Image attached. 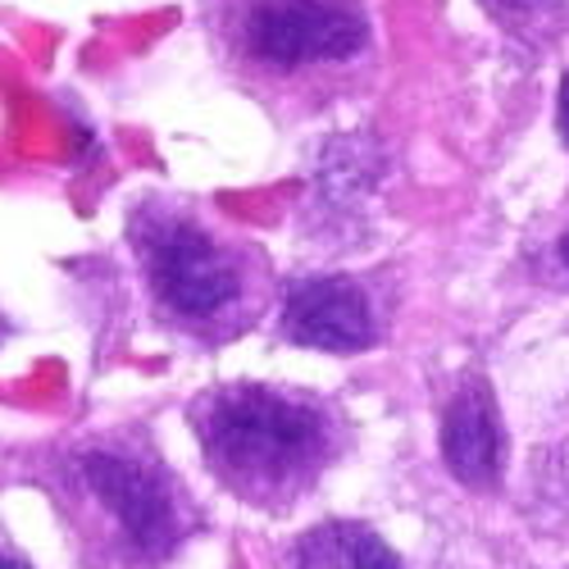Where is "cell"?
<instances>
[{
  "mask_svg": "<svg viewBox=\"0 0 569 569\" xmlns=\"http://www.w3.org/2000/svg\"><path fill=\"white\" fill-rule=\"evenodd\" d=\"M192 419L214 479L260 510L301 501L333 460V423L323 410L269 388L210 392Z\"/></svg>",
  "mask_w": 569,
  "mask_h": 569,
  "instance_id": "cell-1",
  "label": "cell"
},
{
  "mask_svg": "<svg viewBox=\"0 0 569 569\" xmlns=\"http://www.w3.org/2000/svg\"><path fill=\"white\" fill-rule=\"evenodd\" d=\"M78 488L87 501L106 515L114 538L128 547V556L164 560L182 533H187V506L178 483L164 473V465L141 460L132 451H87L73 465Z\"/></svg>",
  "mask_w": 569,
  "mask_h": 569,
  "instance_id": "cell-2",
  "label": "cell"
},
{
  "mask_svg": "<svg viewBox=\"0 0 569 569\" xmlns=\"http://www.w3.org/2000/svg\"><path fill=\"white\" fill-rule=\"evenodd\" d=\"M141 264L151 273L156 297L182 315V319H219L237 292H242V273H237L232 256L214 242V237L178 214H151L137 228Z\"/></svg>",
  "mask_w": 569,
  "mask_h": 569,
  "instance_id": "cell-3",
  "label": "cell"
},
{
  "mask_svg": "<svg viewBox=\"0 0 569 569\" xmlns=\"http://www.w3.org/2000/svg\"><path fill=\"white\" fill-rule=\"evenodd\" d=\"M365 32L351 0H256L247 14L251 56L278 69L347 60L365 46Z\"/></svg>",
  "mask_w": 569,
  "mask_h": 569,
  "instance_id": "cell-4",
  "label": "cell"
},
{
  "mask_svg": "<svg viewBox=\"0 0 569 569\" xmlns=\"http://www.w3.org/2000/svg\"><path fill=\"white\" fill-rule=\"evenodd\" d=\"M282 333L297 347L315 351H365L378 338V323L369 297L351 278H310L292 288L288 310H282Z\"/></svg>",
  "mask_w": 569,
  "mask_h": 569,
  "instance_id": "cell-5",
  "label": "cell"
},
{
  "mask_svg": "<svg viewBox=\"0 0 569 569\" xmlns=\"http://www.w3.org/2000/svg\"><path fill=\"white\" fill-rule=\"evenodd\" d=\"M442 460L456 479L473 492L501 483L506 465V433L488 383H465L442 415Z\"/></svg>",
  "mask_w": 569,
  "mask_h": 569,
  "instance_id": "cell-6",
  "label": "cell"
},
{
  "mask_svg": "<svg viewBox=\"0 0 569 569\" xmlns=\"http://www.w3.org/2000/svg\"><path fill=\"white\" fill-rule=\"evenodd\" d=\"M292 569H401V560L373 529L333 519V525H319L297 542Z\"/></svg>",
  "mask_w": 569,
  "mask_h": 569,
  "instance_id": "cell-7",
  "label": "cell"
},
{
  "mask_svg": "<svg viewBox=\"0 0 569 569\" xmlns=\"http://www.w3.org/2000/svg\"><path fill=\"white\" fill-rule=\"evenodd\" d=\"M556 123H560V137H565V147H569V73H565L560 97H556Z\"/></svg>",
  "mask_w": 569,
  "mask_h": 569,
  "instance_id": "cell-8",
  "label": "cell"
},
{
  "mask_svg": "<svg viewBox=\"0 0 569 569\" xmlns=\"http://www.w3.org/2000/svg\"><path fill=\"white\" fill-rule=\"evenodd\" d=\"M497 10H515V14H529V10H538V6H547V0H492Z\"/></svg>",
  "mask_w": 569,
  "mask_h": 569,
  "instance_id": "cell-9",
  "label": "cell"
},
{
  "mask_svg": "<svg viewBox=\"0 0 569 569\" xmlns=\"http://www.w3.org/2000/svg\"><path fill=\"white\" fill-rule=\"evenodd\" d=\"M0 569H28L23 560H14V556H0Z\"/></svg>",
  "mask_w": 569,
  "mask_h": 569,
  "instance_id": "cell-10",
  "label": "cell"
},
{
  "mask_svg": "<svg viewBox=\"0 0 569 569\" xmlns=\"http://www.w3.org/2000/svg\"><path fill=\"white\" fill-rule=\"evenodd\" d=\"M560 260H565V269H569V232L560 237Z\"/></svg>",
  "mask_w": 569,
  "mask_h": 569,
  "instance_id": "cell-11",
  "label": "cell"
}]
</instances>
